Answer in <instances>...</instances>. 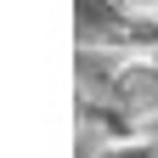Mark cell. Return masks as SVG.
Segmentation results:
<instances>
[{
	"label": "cell",
	"instance_id": "obj_1",
	"mask_svg": "<svg viewBox=\"0 0 158 158\" xmlns=\"http://www.w3.org/2000/svg\"><path fill=\"white\" fill-rule=\"evenodd\" d=\"M79 45H96L113 56H141L158 45V17L124 6V0H79Z\"/></svg>",
	"mask_w": 158,
	"mask_h": 158
},
{
	"label": "cell",
	"instance_id": "obj_2",
	"mask_svg": "<svg viewBox=\"0 0 158 158\" xmlns=\"http://www.w3.org/2000/svg\"><path fill=\"white\" fill-rule=\"evenodd\" d=\"M102 56V79L96 90L124 113V118H158V62L152 56H113V51H96Z\"/></svg>",
	"mask_w": 158,
	"mask_h": 158
},
{
	"label": "cell",
	"instance_id": "obj_3",
	"mask_svg": "<svg viewBox=\"0 0 158 158\" xmlns=\"http://www.w3.org/2000/svg\"><path fill=\"white\" fill-rule=\"evenodd\" d=\"M96 158H158V141H147V135H130V141H107Z\"/></svg>",
	"mask_w": 158,
	"mask_h": 158
},
{
	"label": "cell",
	"instance_id": "obj_4",
	"mask_svg": "<svg viewBox=\"0 0 158 158\" xmlns=\"http://www.w3.org/2000/svg\"><path fill=\"white\" fill-rule=\"evenodd\" d=\"M124 6H135V11H147V17H158V0H124Z\"/></svg>",
	"mask_w": 158,
	"mask_h": 158
}]
</instances>
